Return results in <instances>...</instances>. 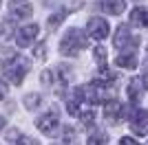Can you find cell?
Returning <instances> with one entry per match:
<instances>
[{"label": "cell", "instance_id": "cell-22", "mask_svg": "<svg viewBox=\"0 0 148 145\" xmlns=\"http://www.w3.org/2000/svg\"><path fill=\"white\" fill-rule=\"evenodd\" d=\"M5 97H7V84L0 81V99H5Z\"/></svg>", "mask_w": 148, "mask_h": 145}, {"label": "cell", "instance_id": "cell-2", "mask_svg": "<svg viewBox=\"0 0 148 145\" xmlns=\"http://www.w3.org/2000/svg\"><path fill=\"white\" fill-rule=\"evenodd\" d=\"M31 64L27 57H22V55H16V57H11L9 62H2V75H5L11 84H22V79H25V75L29 72Z\"/></svg>", "mask_w": 148, "mask_h": 145}, {"label": "cell", "instance_id": "cell-16", "mask_svg": "<svg viewBox=\"0 0 148 145\" xmlns=\"http://www.w3.org/2000/svg\"><path fill=\"white\" fill-rule=\"evenodd\" d=\"M144 13H146V9H142V7H135V9H133V13H130V20H133V24H139V26H142Z\"/></svg>", "mask_w": 148, "mask_h": 145}, {"label": "cell", "instance_id": "cell-13", "mask_svg": "<svg viewBox=\"0 0 148 145\" xmlns=\"http://www.w3.org/2000/svg\"><path fill=\"white\" fill-rule=\"evenodd\" d=\"M66 16H69V11H66V9H58V13L49 16V20H47V22H49V26H51V29H58V26L62 24V20L66 18Z\"/></svg>", "mask_w": 148, "mask_h": 145}, {"label": "cell", "instance_id": "cell-12", "mask_svg": "<svg viewBox=\"0 0 148 145\" xmlns=\"http://www.w3.org/2000/svg\"><path fill=\"white\" fill-rule=\"evenodd\" d=\"M117 66L119 68H135L137 66V55H135V51H128V53H124V55H119L117 57Z\"/></svg>", "mask_w": 148, "mask_h": 145}, {"label": "cell", "instance_id": "cell-20", "mask_svg": "<svg viewBox=\"0 0 148 145\" xmlns=\"http://www.w3.org/2000/svg\"><path fill=\"white\" fill-rule=\"evenodd\" d=\"M0 35H2V37H9V35H11V22H9V20L2 24V31H0Z\"/></svg>", "mask_w": 148, "mask_h": 145}, {"label": "cell", "instance_id": "cell-24", "mask_svg": "<svg viewBox=\"0 0 148 145\" xmlns=\"http://www.w3.org/2000/svg\"><path fill=\"white\" fill-rule=\"evenodd\" d=\"M0 2H2V0H0Z\"/></svg>", "mask_w": 148, "mask_h": 145}, {"label": "cell", "instance_id": "cell-11", "mask_svg": "<svg viewBox=\"0 0 148 145\" xmlns=\"http://www.w3.org/2000/svg\"><path fill=\"white\" fill-rule=\"evenodd\" d=\"M142 92H144L142 79H130V84H128V97H130V101L137 103L139 99H142Z\"/></svg>", "mask_w": 148, "mask_h": 145}, {"label": "cell", "instance_id": "cell-3", "mask_svg": "<svg viewBox=\"0 0 148 145\" xmlns=\"http://www.w3.org/2000/svg\"><path fill=\"white\" fill-rule=\"evenodd\" d=\"M36 127H38L42 134H47V136H53V134H56V130H58V112H56V110L44 112V115L36 121Z\"/></svg>", "mask_w": 148, "mask_h": 145}, {"label": "cell", "instance_id": "cell-4", "mask_svg": "<svg viewBox=\"0 0 148 145\" xmlns=\"http://www.w3.org/2000/svg\"><path fill=\"white\" fill-rule=\"evenodd\" d=\"M38 35H40V26H38V24H27L22 29H18L16 42H18V46H31V44L36 42Z\"/></svg>", "mask_w": 148, "mask_h": 145}, {"label": "cell", "instance_id": "cell-1", "mask_svg": "<svg viewBox=\"0 0 148 145\" xmlns=\"http://www.w3.org/2000/svg\"><path fill=\"white\" fill-rule=\"evenodd\" d=\"M86 46H88V40H86V35H84L82 29L66 31V35L60 40V53L62 55H71V57H75L77 53H82Z\"/></svg>", "mask_w": 148, "mask_h": 145}, {"label": "cell", "instance_id": "cell-19", "mask_svg": "<svg viewBox=\"0 0 148 145\" xmlns=\"http://www.w3.org/2000/svg\"><path fill=\"white\" fill-rule=\"evenodd\" d=\"M64 143L66 145H75V130H71V127L64 130Z\"/></svg>", "mask_w": 148, "mask_h": 145}, {"label": "cell", "instance_id": "cell-14", "mask_svg": "<svg viewBox=\"0 0 148 145\" xmlns=\"http://www.w3.org/2000/svg\"><path fill=\"white\" fill-rule=\"evenodd\" d=\"M95 62L102 72H108L106 70V48L104 46H95Z\"/></svg>", "mask_w": 148, "mask_h": 145}, {"label": "cell", "instance_id": "cell-23", "mask_svg": "<svg viewBox=\"0 0 148 145\" xmlns=\"http://www.w3.org/2000/svg\"><path fill=\"white\" fill-rule=\"evenodd\" d=\"M5 123H7V119L2 115H0V130H2V127H5Z\"/></svg>", "mask_w": 148, "mask_h": 145}, {"label": "cell", "instance_id": "cell-9", "mask_svg": "<svg viewBox=\"0 0 148 145\" xmlns=\"http://www.w3.org/2000/svg\"><path fill=\"white\" fill-rule=\"evenodd\" d=\"M99 7L104 11H108L111 16H119V13L126 11V0H102Z\"/></svg>", "mask_w": 148, "mask_h": 145}, {"label": "cell", "instance_id": "cell-21", "mask_svg": "<svg viewBox=\"0 0 148 145\" xmlns=\"http://www.w3.org/2000/svg\"><path fill=\"white\" fill-rule=\"evenodd\" d=\"M119 145H139L135 139H130V136H124L122 141H119Z\"/></svg>", "mask_w": 148, "mask_h": 145}, {"label": "cell", "instance_id": "cell-17", "mask_svg": "<svg viewBox=\"0 0 148 145\" xmlns=\"http://www.w3.org/2000/svg\"><path fill=\"white\" fill-rule=\"evenodd\" d=\"M40 99H42L40 95H27V97H25V106H27L29 110H33L36 106H40Z\"/></svg>", "mask_w": 148, "mask_h": 145}, {"label": "cell", "instance_id": "cell-18", "mask_svg": "<svg viewBox=\"0 0 148 145\" xmlns=\"http://www.w3.org/2000/svg\"><path fill=\"white\" fill-rule=\"evenodd\" d=\"M16 145H40L33 136H27V134H22V136H18L16 139Z\"/></svg>", "mask_w": 148, "mask_h": 145}, {"label": "cell", "instance_id": "cell-5", "mask_svg": "<svg viewBox=\"0 0 148 145\" xmlns=\"http://www.w3.org/2000/svg\"><path fill=\"white\" fill-rule=\"evenodd\" d=\"M88 29V35L95 37V40H104L106 35H108V31H111V26H108V22H106L104 18H91L86 24Z\"/></svg>", "mask_w": 148, "mask_h": 145}, {"label": "cell", "instance_id": "cell-6", "mask_svg": "<svg viewBox=\"0 0 148 145\" xmlns=\"http://www.w3.org/2000/svg\"><path fill=\"white\" fill-rule=\"evenodd\" d=\"M130 130L135 134H148V110H142V112H135V117L130 119Z\"/></svg>", "mask_w": 148, "mask_h": 145}, {"label": "cell", "instance_id": "cell-8", "mask_svg": "<svg viewBox=\"0 0 148 145\" xmlns=\"http://www.w3.org/2000/svg\"><path fill=\"white\" fill-rule=\"evenodd\" d=\"M113 42H115V46H117V48H124V46H130L135 40H130V29H128V26H126V24H119Z\"/></svg>", "mask_w": 148, "mask_h": 145}, {"label": "cell", "instance_id": "cell-15", "mask_svg": "<svg viewBox=\"0 0 148 145\" xmlns=\"http://www.w3.org/2000/svg\"><path fill=\"white\" fill-rule=\"evenodd\" d=\"M86 145H108V134H104V132H95V134H91Z\"/></svg>", "mask_w": 148, "mask_h": 145}, {"label": "cell", "instance_id": "cell-7", "mask_svg": "<svg viewBox=\"0 0 148 145\" xmlns=\"http://www.w3.org/2000/svg\"><path fill=\"white\" fill-rule=\"evenodd\" d=\"M122 115H124V106L117 99H108V103H106V108H104V117L111 119L113 123H117V117H122Z\"/></svg>", "mask_w": 148, "mask_h": 145}, {"label": "cell", "instance_id": "cell-10", "mask_svg": "<svg viewBox=\"0 0 148 145\" xmlns=\"http://www.w3.org/2000/svg\"><path fill=\"white\" fill-rule=\"evenodd\" d=\"M9 9H11V18H18V20H25L31 16V5H27V2H11L9 5Z\"/></svg>", "mask_w": 148, "mask_h": 145}]
</instances>
